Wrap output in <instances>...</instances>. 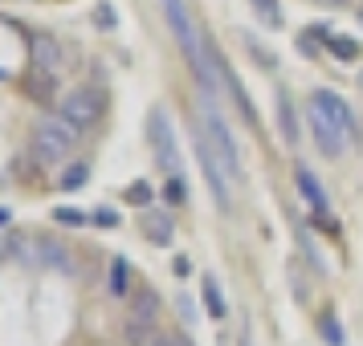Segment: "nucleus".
<instances>
[{
  "label": "nucleus",
  "instance_id": "nucleus-1",
  "mask_svg": "<svg viewBox=\"0 0 363 346\" xmlns=\"http://www.w3.org/2000/svg\"><path fill=\"white\" fill-rule=\"evenodd\" d=\"M167 13V25H172V33H176V41H180L184 57L192 62V69H196L200 86L208 90V86L220 78V62H216L213 53H208V45H204V37L196 33V25H192V13H188V4L184 0H160Z\"/></svg>",
  "mask_w": 363,
  "mask_h": 346
},
{
  "label": "nucleus",
  "instance_id": "nucleus-2",
  "mask_svg": "<svg viewBox=\"0 0 363 346\" xmlns=\"http://www.w3.org/2000/svg\"><path fill=\"white\" fill-rule=\"evenodd\" d=\"M82 139V127L69 122L66 115H45L37 122V134H33V147H37V159H66L69 151L78 147Z\"/></svg>",
  "mask_w": 363,
  "mask_h": 346
},
{
  "label": "nucleus",
  "instance_id": "nucleus-3",
  "mask_svg": "<svg viewBox=\"0 0 363 346\" xmlns=\"http://www.w3.org/2000/svg\"><path fill=\"white\" fill-rule=\"evenodd\" d=\"M147 134H151V151H155V163L167 180H180L184 175V159L180 147H176V131H172V118L164 110H151L147 118Z\"/></svg>",
  "mask_w": 363,
  "mask_h": 346
},
{
  "label": "nucleus",
  "instance_id": "nucleus-4",
  "mask_svg": "<svg viewBox=\"0 0 363 346\" xmlns=\"http://www.w3.org/2000/svg\"><path fill=\"white\" fill-rule=\"evenodd\" d=\"M204 134H208V143H213L216 159H220V167H225V175L237 183V180H241V155H237V143H233L229 127L216 118L213 106H204Z\"/></svg>",
  "mask_w": 363,
  "mask_h": 346
},
{
  "label": "nucleus",
  "instance_id": "nucleus-5",
  "mask_svg": "<svg viewBox=\"0 0 363 346\" xmlns=\"http://www.w3.org/2000/svg\"><path fill=\"white\" fill-rule=\"evenodd\" d=\"M311 134H314V147L323 151L327 159H339L343 155V143H347V134L330 122V115L323 110V106H314L311 102Z\"/></svg>",
  "mask_w": 363,
  "mask_h": 346
},
{
  "label": "nucleus",
  "instance_id": "nucleus-6",
  "mask_svg": "<svg viewBox=\"0 0 363 346\" xmlns=\"http://www.w3.org/2000/svg\"><path fill=\"white\" fill-rule=\"evenodd\" d=\"M62 115L69 118V122H78V127H94L99 122V115H102V98L94 94V90H69L66 98H62Z\"/></svg>",
  "mask_w": 363,
  "mask_h": 346
},
{
  "label": "nucleus",
  "instance_id": "nucleus-7",
  "mask_svg": "<svg viewBox=\"0 0 363 346\" xmlns=\"http://www.w3.org/2000/svg\"><path fill=\"white\" fill-rule=\"evenodd\" d=\"M196 155H200V167H204V180H208V188H213V200L220 204V208H229V188H225V167H220V159H216L213 143H208V134L200 131L196 134Z\"/></svg>",
  "mask_w": 363,
  "mask_h": 346
},
{
  "label": "nucleus",
  "instance_id": "nucleus-8",
  "mask_svg": "<svg viewBox=\"0 0 363 346\" xmlns=\"http://www.w3.org/2000/svg\"><path fill=\"white\" fill-rule=\"evenodd\" d=\"M314 106H323V110H327L330 115V122H335V127H339V131L347 134V139H351V134H355V115H351V106H347L343 98H339V94H335V90H318V94H314Z\"/></svg>",
  "mask_w": 363,
  "mask_h": 346
},
{
  "label": "nucleus",
  "instance_id": "nucleus-9",
  "mask_svg": "<svg viewBox=\"0 0 363 346\" xmlns=\"http://www.w3.org/2000/svg\"><path fill=\"white\" fill-rule=\"evenodd\" d=\"M29 57H33V69H45V74H62V66H66V53L53 37H33Z\"/></svg>",
  "mask_w": 363,
  "mask_h": 346
},
{
  "label": "nucleus",
  "instance_id": "nucleus-10",
  "mask_svg": "<svg viewBox=\"0 0 363 346\" xmlns=\"http://www.w3.org/2000/svg\"><path fill=\"white\" fill-rule=\"evenodd\" d=\"M37 261L41 269H57V273H74L78 265H74V253L66 245H57L50 236H37Z\"/></svg>",
  "mask_w": 363,
  "mask_h": 346
},
{
  "label": "nucleus",
  "instance_id": "nucleus-11",
  "mask_svg": "<svg viewBox=\"0 0 363 346\" xmlns=\"http://www.w3.org/2000/svg\"><path fill=\"white\" fill-rule=\"evenodd\" d=\"M143 236H147L151 245H172V236H176V224H172V216H167V212H155V208H147V212H143Z\"/></svg>",
  "mask_w": 363,
  "mask_h": 346
},
{
  "label": "nucleus",
  "instance_id": "nucleus-12",
  "mask_svg": "<svg viewBox=\"0 0 363 346\" xmlns=\"http://www.w3.org/2000/svg\"><path fill=\"white\" fill-rule=\"evenodd\" d=\"M127 306H131L127 313H131L135 322H147V326L160 322V294H155V289H135Z\"/></svg>",
  "mask_w": 363,
  "mask_h": 346
},
{
  "label": "nucleus",
  "instance_id": "nucleus-13",
  "mask_svg": "<svg viewBox=\"0 0 363 346\" xmlns=\"http://www.w3.org/2000/svg\"><path fill=\"white\" fill-rule=\"evenodd\" d=\"M25 94L41 106H50L53 94H57V74H45V69H29V78H25Z\"/></svg>",
  "mask_w": 363,
  "mask_h": 346
},
{
  "label": "nucleus",
  "instance_id": "nucleus-14",
  "mask_svg": "<svg viewBox=\"0 0 363 346\" xmlns=\"http://www.w3.org/2000/svg\"><path fill=\"white\" fill-rule=\"evenodd\" d=\"M278 127H281V139L290 147H298V115H294V106H290L286 94H278Z\"/></svg>",
  "mask_w": 363,
  "mask_h": 346
},
{
  "label": "nucleus",
  "instance_id": "nucleus-15",
  "mask_svg": "<svg viewBox=\"0 0 363 346\" xmlns=\"http://www.w3.org/2000/svg\"><path fill=\"white\" fill-rule=\"evenodd\" d=\"M298 192H302V196L311 200V204L318 208V212H327V192H323V188L314 183L311 167H298Z\"/></svg>",
  "mask_w": 363,
  "mask_h": 346
},
{
  "label": "nucleus",
  "instance_id": "nucleus-16",
  "mask_svg": "<svg viewBox=\"0 0 363 346\" xmlns=\"http://www.w3.org/2000/svg\"><path fill=\"white\" fill-rule=\"evenodd\" d=\"M111 289H115V294H127V289H131V261L118 257V261L111 265Z\"/></svg>",
  "mask_w": 363,
  "mask_h": 346
},
{
  "label": "nucleus",
  "instance_id": "nucleus-17",
  "mask_svg": "<svg viewBox=\"0 0 363 346\" xmlns=\"http://www.w3.org/2000/svg\"><path fill=\"white\" fill-rule=\"evenodd\" d=\"M204 301H208V313H213V318H225L229 306H225V297H220V289H216L213 277H204Z\"/></svg>",
  "mask_w": 363,
  "mask_h": 346
},
{
  "label": "nucleus",
  "instance_id": "nucleus-18",
  "mask_svg": "<svg viewBox=\"0 0 363 346\" xmlns=\"http://www.w3.org/2000/svg\"><path fill=\"white\" fill-rule=\"evenodd\" d=\"M253 4V13L269 25V29H281V17H278V0H249Z\"/></svg>",
  "mask_w": 363,
  "mask_h": 346
},
{
  "label": "nucleus",
  "instance_id": "nucleus-19",
  "mask_svg": "<svg viewBox=\"0 0 363 346\" xmlns=\"http://www.w3.org/2000/svg\"><path fill=\"white\" fill-rule=\"evenodd\" d=\"M151 338H155V334H151L147 322H135V318H127V342H131V346H151Z\"/></svg>",
  "mask_w": 363,
  "mask_h": 346
},
{
  "label": "nucleus",
  "instance_id": "nucleus-20",
  "mask_svg": "<svg viewBox=\"0 0 363 346\" xmlns=\"http://www.w3.org/2000/svg\"><path fill=\"white\" fill-rule=\"evenodd\" d=\"M318 330L327 334V342H330V346H343V326H339V318H335L330 310L318 318Z\"/></svg>",
  "mask_w": 363,
  "mask_h": 346
},
{
  "label": "nucleus",
  "instance_id": "nucleus-21",
  "mask_svg": "<svg viewBox=\"0 0 363 346\" xmlns=\"http://www.w3.org/2000/svg\"><path fill=\"white\" fill-rule=\"evenodd\" d=\"M86 175H90V167H86V163L66 167V175H62V192H78V188L86 183Z\"/></svg>",
  "mask_w": 363,
  "mask_h": 346
},
{
  "label": "nucleus",
  "instance_id": "nucleus-22",
  "mask_svg": "<svg viewBox=\"0 0 363 346\" xmlns=\"http://www.w3.org/2000/svg\"><path fill=\"white\" fill-rule=\"evenodd\" d=\"M330 53L343 57V62H351V57H359V45H355L351 37H335V41H330Z\"/></svg>",
  "mask_w": 363,
  "mask_h": 346
},
{
  "label": "nucleus",
  "instance_id": "nucleus-23",
  "mask_svg": "<svg viewBox=\"0 0 363 346\" xmlns=\"http://www.w3.org/2000/svg\"><path fill=\"white\" fill-rule=\"evenodd\" d=\"M151 346H196V342H192L188 334H155Z\"/></svg>",
  "mask_w": 363,
  "mask_h": 346
},
{
  "label": "nucleus",
  "instance_id": "nucleus-24",
  "mask_svg": "<svg viewBox=\"0 0 363 346\" xmlns=\"http://www.w3.org/2000/svg\"><path fill=\"white\" fill-rule=\"evenodd\" d=\"M53 220H57V224H86V216L74 212V208H57V212H53Z\"/></svg>",
  "mask_w": 363,
  "mask_h": 346
},
{
  "label": "nucleus",
  "instance_id": "nucleus-25",
  "mask_svg": "<svg viewBox=\"0 0 363 346\" xmlns=\"http://www.w3.org/2000/svg\"><path fill=\"white\" fill-rule=\"evenodd\" d=\"M127 196H131V204H143V208H147V204H151V188H147V183H131V192H127Z\"/></svg>",
  "mask_w": 363,
  "mask_h": 346
},
{
  "label": "nucleus",
  "instance_id": "nucleus-26",
  "mask_svg": "<svg viewBox=\"0 0 363 346\" xmlns=\"http://www.w3.org/2000/svg\"><path fill=\"white\" fill-rule=\"evenodd\" d=\"M290 277H294V294H298V301H306V281H302V269H298V265H290Z\"/></svg>",
  "mask_w": 363,
  "mask_h": 346
},
{
  "label": "nucleus",
  "instance_id": "nucleus-27",
  "mask_svg": "<svg viewBox=\"0 0 363 346\" xmlns=\"http://www.w3.org/2000/svg\"><path fill=\"white\" fill-rule=\"evenodd\" d=\"M99 25L102 29H115V8L111 4H99Z\"/></svg>",
  "mask_w": 363,
  "mask_h": 346
},
{
  "label": "nucleus",
  "instance_id": "nucleus-28",
  "mask_svg": "<svg viewBox=\"0 0 363 346\" xmlns=\"http://www.w3.org/2000/svg\"><path fill=\"white\" fill-rule=\"evenodd\" d=\"M314 41H318V29H311V33H302V53H318V45H314Z\"/></svg>",
  "mask_w": 363,
  "mask_h": 346
},
{
  "label": "nucleus",
  "instance_id": "nucleus-29",
  "mask_svg": "<svg viewBox=\"0 0 363 346\" xmlns=\"http://www.w3.org/2000/svg\"><path fill=\"white\" fill-rule=\"evenodd\" d=\"M167 200H172V204H184V183L180 180L167 183Z\"/></svg>",
  "mask_w": 363,
  "mask_h": 346
},
{
  "label": "nucleus",
  "instance_id": "nucleus-30",
  "mask_svg": "<svg viewBox=\"0 0 363 346\" xmlns=\"http://www.w3.org/2000/svg\"><path fill=\"white\" fill-rule=\"evenodd\" d=\"M94 220H99L102 229H115V224H118V216H115V212H111V208H102V212H99V216H94Z\"/></svg>",
  "mask_w": 363,
  "mask_h": 346
},
{
  "label": "nucleus",
  "instance_id": "nucleus-31",
  "mask_svg": "<svg viewBox=\"0 0 363 346\" xmlns=\"http://www.w3.org/2000/svg\"><path fill=\"white\" fill-rule=\"evenodd\" d=\"M327 4H343V0H327Z\"/></svg>",
  "mask_w": 363,
  "mask_h": 346
},
{
  "label": "nucleus",
  "instance_id": "nucleus-32",
  "mask_svg": "<svg viewBox=\"0 0 363 346\" xmlns=\"http://www.w3.org/2000/svg\"><path fill=\"white\" fill-rule=\"evenodd\" d=\"M0 78H4V69H0Z\"/></svg>",
  "mask_w": 363,
  "mask_h": 346
}]
</instances>
